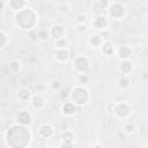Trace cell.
<instances>
[{"label": "cell", "instance_id": "1", "mask_svg": "<svg viewBox=\"0 0 148 148\" xmlns=\"http://www.w3.org/2000/svg\"><path fill=\"white\" fill-rule=\"evenodd\" d=\"M3 140L8 147H25L29 146L31 141V132L28 126L14 123L3 133Z\"/></svg>", "mask_w": 148, "mask_h": 148}, {"label": "cell", "instance_id": "2", "mask_svg": "<svg viewBox=\"0 0 148 148\" xmlns=\"http://www.w3.org/2000/svg\"><path fill=\"white\" fill-rule=\"evenodd\" d=\"M38 21H39V15L31 7H25L20 12L15 13L14 15L15 25L23 31H29L34 29L37 25Z\"/></svg>", "mask_w": 148, "mask_h": 148}, {"label": "cell", "instance_id": "3", "mask_svg": "<svg viewBox=\"0 0 148 148\" xmlns=\"http://www.w3.org/2000/svg\"><path fill=\"white\" fill-rule=\"evenodd\" d=\"M89 98H90L89 90L83 84H77V86L73 87L69 92V101L73 102L77 108L86 105L88 103Z\"/></svg>", "mask_w": 148, "mask_h": 148}, {"label": "cell", "instance_id": "4", "mask_svg": "<svg viewBox=\"0 0 148 148\" xmlns=\"http://www.w3.org/2000/svg\"><path fill=\"white\" fill-rule=\"evenodd\" d=\"M106 14L112 20H121L126 15V8L120 2H110L106 8Z\"/></svg>", "mask_w": 148, "mask_h": 148}, {"label": "cell", "instance_id": "5", "mask_svg": "<svg viewBox=\"0 0 148 148\" xmlns=\"http://www.w3.org/2000/svg\"><path fill=\"white\" fill-rule=\"evenodd\" d=\"M72 67L73 69L79 74H87V72L90 68V62L89 59L84 56H77L72 60Z\"/></svg>", "mask_w": 148, "mask_h": 148}, {"label": "cell", "instance_id": "6", "mask_svg": "<svg viewBox=\"0 0 148 148\" xmlns=\"http://www.w3.org/2000/svg\"><path fill=\"white\" fill-rule=\"evenodd\" d=\"M14 123L23 125V126H30L32 124V114L29 110H18L14 116Z\"/></svg>", "mask_w": 148, "mask_h": 148}, {"label": "cell", "instance_id": "7", "mask_svg": "<svg viewBox=\"0 0 148 148\" xmlns=\"http://www.w3.org/2000/svg\"><path fill=\"white\" fill-rule=\"evenodd\" d=\"M131 106L128 103L126 102H120V103H117L114 109H113V112L114 114L119 118V119H126L131 116Z\"/></svg>", "mask_w": 148, "mask_h": 148}, {"label": "cell", "instance_id": "8", "mask_svg": "<svg viewBox=\"0 0 148 148\" xmlns=\"http://www.w3.org/2000/svg\"><path fill=\"white\" fill-rule=\"evenodd\" d=\"M108 25H109V21H108V18H106L104 15H102V14L96 15V16L94 17V20L91 21V27H92L96 31H103V30H105V29L108 28Z\"/></svg>", "mask_w": 148, "mask_h": 148}, {"label": "cell", "instance_id": "9", "mask_svg": "<svg viewBox=\"0 0 148 148\" xmlns=\"http://www.w3.org/2000/svg\"><path fill=\"white\" fill-rule=\"evenodd\" d=\"M8 9H10L14 13L20 12L21 9L28 7V1L27 0H8L7 2Z\"/></svg>", "mask_w": 148, "mask_h": 148}, {"label": "cell", "instance_id": "10", "mask_svg": "<svg viewBox=\"0 0 148 148\" xmlns=\"http://www.w3.org/2000/svg\"><path fill=\"white\" fill-rule=\"evenodd\" d=\"M50 32H51V37L54 40L66 37V30H65L64 25H61V24H54V25H52L50 28Z\"/></svg>", "mask_w": 148, "mask_h": 148}, {"label": "cell", "instance_id": "11", "mask_svg": "<svg viewBox=\"0 0 148 148\" xmlns=\"http://www.w3.org/2000/svg\"><path fill=\"white\" fill-rule=\"evenodd\" d=\"M134 66L133 62L130 59H121L120 64H119V72L121 73V75H128L133 72Z\"/></svg>", "mask_w": 148, "mask_h": 148}, {"label": "cell", "instance_id": "12", "mask_svg": "<svg viewBox=\"0 0 148 148\" xmlns=\"http://www.w3.org/2000/svg\"><path fill=\"white\" fill-rule=\"evenodd\" d=\"M53 56L58 62H67L69 60L68 49H56L53 52Z\"/></svg>", "mask_w": 148, "mask_h": 148}, {"label": "cell", "instance_id": "13", "mask_svg": "<svg viewBox=\"0 0 148 148\" xmlns=\"http://www.w3.org/2000/svg\"><path fill=\"white\" fill-rule=\"evenodd\" d=\"M53 133H54V130H53V126L51 124H43L38 128V135L43 139L51 138L53 135Z\"/></svg>", "mask_w": 148, "mask_h": 148}, {"label": "cell", "instance_id": "14", "mask_svg": "<svg viewBox=\"0 0 148 148\" xmlns=\"http://www.w3.org/2000/svg\"><path fill=\"white\" fill-rule=\"evenodd\" d=\"M31 105L36 110H42L45 106V98H44V96L40 92H37V94L32 95V97H31Z\"/></svg>", "mask_w": 148, "mask_h": 148}, {"label": "cell", "instance_id": "15", "mask_svg": "<svg viewBox=\"0 0 148 148\" xmlns=\"http://www.w3.org/2000/svg\"><path fill=\"white\" fill-rule=\"evenodd\" d=\"M76 109H77V106L73 103V102H66V103H64L62 105H61V112L66 116V117H72V116H74L75 114V112H76Z\"/></svg>", "mask_w": 148, "mask_h": 148}, {"label": "cell", "instance_id": "16", "mask_svg": "<svg viewBox=\"0 0 148 148\" xmlns=\"http://www.w3.org/2000/svg\"><path fill=\"white\" fill-rule=\"evenodd\" d=\"M103 43H104V40H103L102 36L98 35V34L91 35V36H89V38H88V44H89L91 47H94V49L101 47Z\"/></svg>", "mask_w": 148, "mask_h": 148}, {"label": "cell", "instance_id": "17", "mask_svg": "<svg viewBox=\"0 0 148 148\" xmlns=\"http://www.w3.org/2000/svg\"><path fill=\"white\" fill-rule=\"evenodd\" d=\"M17 97L21 102H28V101H31L32 95H31L30 90L27 87H21L17 90Z\"/></svg>", "mask_w": 148, "mask_h": 148}, {"label": "cell", "instance_id": "18", "mask_svg": "<svg viewBox=\"0 0 148 148\" xmlns=\"http://www.w3.org/2000/svg\"><path fill=\"white\" fill-rule=\"evenodd\" d=\"M61 140L64 141L62 146H72L75 140V135L71 131H65L61 133Z\"/></svg>", "mask_w": 148, "mask_h": 148}, {"label": "cell", "instance_id": "19", "mask_svg": "<svg viewBox=\"0 0 148 148\" xmlns=\"http://www.w3.org/2000/svg\"><path fill=\"white\" fill-rule=\"evenodd\" d=\"M101 51H102V53L104 54V56H111V54H113L117 50L114 49V46H113V44L111 43V42H109V40H104V43L102 44V46H101Z\"/></svg>", "mask_w": 148, "mask_h": 148}, {"label": "cell", "instance_id": "20", "mask_svg": "<svg viewBox=\"0 0 148 148\" xmlns=\"http://www.w3.org/2000/svg\"><path fill=\"white\" fill-rule=\"evenodd\" d=\"M116 52L118 53L119 58H121V59H128L130 56L132 54V50H131V47L127 46V45H121L120 47L117 49Z\"/></svg>", "mask_w": 148, "mask_h": 148}, {"label": "cell", "instance_id": "21", "mask_svg": "<svg viewBox=\"0 0 148 148\" xmlns=\"http://www.w3.org/2000/svg\"><path fill=\"white\" fill-rule=\"evenodd\" d=\"M21 69H22V64L17 59H14L8 64V72H10L12 74H17Z\"/></svg>", "mask_w": 148, "mask_h": 148}, {"label": "cell", "instance_id": "22", "mask_svg": "<svg viewBox=\"0 0 148 148\" xmlns=\"http://www.w3.org/2000/svg\"><path fill=\"white\" fill-rule=\"evenodd\" d=\"M117 86L118 88H120L121 90H125L130 87V79H128V75H120L118 79H117Z\"/></svg>", "mask_w": 148, "mask_h": 148}, {"label": "cell", "instance_id": "23", "mask_svg": "<svg viewBox=\"0 0 148 148\" xmlns=\"http://www.w3.org/2000/svg\"><path fill=\"white\" fill-rule=\"evenodd\" d=\"M51 37V32H50V29H39L37 30V39L40 40V42H46L49 40Z\"/></svg>", "mask_w": 148, "mask_h": 148}, {"label": "cell", "instance_id": "24", "mask_svg": "<svg viewBox=\"0 0 148 148\" xmlns=\"http://www.w3.org/2000/svg\"><path fill=\"white\" fill-rule=\"evenodd\" d=\"M8 44H9V36L3 29H1L0 30V49L5 50Z\"/></svg>", "mask_w": 148, "mask_h": 148}, {"label": "cell", "instance_id": "25", "mask_svg": "<svg viewBox=\"0 0 148 148\" xmlns=\"http://www.w3.org/2000/svg\"><path fill=\"white\" fill-rule=\"evenodd\" d=\"M68 46H69V40L67 39V37L54 40V49H68Z\"/></svg>", "mask_w": 148, "mask_h": 148}, {"label": "cell", "instance_id": "26", "mask_svg": "<svg viewBox=\"0 0 148 148\" xmlns=\"http://www.w3.org/2000/svg\"><path fill=\"white\" fill-rule=\"evenodd\" d=\"M124 131H125L126 133H128V134H132V133L135 131V128H134L133 124H131V123H126V124L124 125Z\"/></svg>", "mask_w": 148, "mask_h": 148}, {"label": "cell", "instance_id": "27", "mask_svg": "<svg viewBox=\"0 0 148 148\" xmlns=\"http://www.w3.org/2000/svg\"><path fill=\"white\" fill-rule=\"evenodd\" d=\"M50 86H51V88L52 89H54V90H59L60 88H61V82L59 81V80H52L51 81V83H50Z\"/></svg>", "mask_w": 148, "mask_h": 148}, {"label": "cell", "instance_id": "28", "mask_svg": "<svg viewBox=\"0 0 148 148\" xmlns=\"http://www.w3.org/2000/svg\"><path fill=\"white\" fill-rule=\"evenodd\" d=\"M86 18H87V15L83 14V13H81L76 17V23H84L86 22Z\"/></svg>", "mask_w": 148, "mask_h": 148}, {"label": "cell", "instance_id": "29", "mask_svg": "<svg viewBox=\"0 0 148 148\" xmlns=\"http://www.w3.org/2000/svg\"><path fill=\"white\" fill-rule=\"evenodd\" d=\"M77 31L79 32L86 31V24L84 23H77Z\"/></svg>", "mask_w": 148, "mask_h": 148}, {"label": "cell", "instance_id": "30", "mask_svg": "<svg viewBox=\"0 0 148 148\" xmlns=\"http://www.w3.org/2000/svg\"><path fill=\"white\" fill-rule=\"evenodd\" d=\"M147 146H148V143H147Z\"/></svg>", "mask_w": 148, "mask_h": 148}]
</instances>
